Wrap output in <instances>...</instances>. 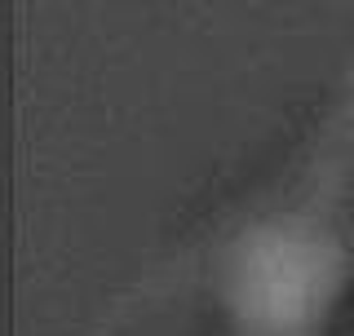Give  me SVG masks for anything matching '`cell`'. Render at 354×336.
Segmentation results:
<instances>
[{
  "label": "cell",
  "instance_id": "cell-1",
  "mask_svg": "<svg viewBox=\"0 0 354 336\" xmlns=\"http://www.w3.org/2000/svg\"><path fill=\"white\" fill-rule=\"evenodd\" d=\"M346 160H354V133L337 129L306 199L266 212L226 243L221 306L239 336H324L354 279V243L337 208Z\"/></svg>",
  "mask_w": 354,
  "mask_h": 336
}]
</instances>
